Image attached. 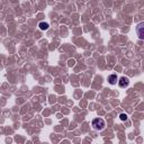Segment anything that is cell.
Returning <instances> with one entry per match:
<instances>
[{"mask_svg": "<svg viewBox=\"0 0 144 144\" xmlns=\"http://www.w3.org/2000/svg\"><path fill=\"white\" fill-rule=\"evenodd\" d=\"M74 63H75V61H74V60H70V61H69V65H70V67H72V65H74Z\"/></svg>", "mask_w": 144, "mask_h": 144, "instance_id": "obj_7", "label": "cell"}, {"mask_svg": "<svg viewBox=\"0 0 144 144\" xmlns=\"http://www.w3.org/2000/svg\"><path fill=\"white\" fill-rule=\"evenodd\" d=\"M119 118H120V120H123V122H124V120H126V119H127V115L123 113V114H120V115H119Z\"/></svg>", "mask_w": 144, "mask_h": 144, "instance_id": "obj_6", "label": "cell"}, {"mask_svg": "<svg viewBox=\"0 0 144 144\" xmlns=\"http://www.w3.org/2000/svg\"><path fill=\"white\" fill-rule=\"evenodd\" d=\"M128 83H130V79H128V78H126V77H122V78L119 79V81H118V85H119L120 88L127 87Z\"/></svg>", "mask_w": 144, "mask_h": 144, "instance_id": "obj_3", "label": "cell"}, {"mask_svg": "<svg viewBox=\"0 0 144 144\" xmlns=\"http://www.w3.org/2000/svg\"><path fill=\"white\" fill-rule=\"evenodd\" d=\"M144 24L143 23H140V24L137 25V27H136V32L138 34V37H140V40H143L144 38Z\"/></svg>", "mask_w": 144, "mask_h": 144, "instance_id": "obj_2", "label": "cell"}, {"mask_svg": "<svg viewBox=\"0 0 144 144\" xmlns=\"http://www.w3.org/2000/svg\"><path fill=\"white\" fill-rule=\"evenodd\" d=\"M108 82L110 83V85H115V83H117V74H110L108 77Z\"/></svg>", "mask_w": 144, "mask_h": 144, "instance_id": "obj_4", "label": "cell"}, {"mask_svg": "<svg viewBox=\"0 0 144 144\" xmlns=\"http://www.w3.org/2000/svg\"><path fill=\"white\" fill-rule=\"evenodd\" d=\"M105 126H106V123L103 118H95L92 120V127L95 128L96 131H101L104 130Z\"/></svg>", "mask_w": 144, "mask_h": 144, "instance_id": "obj_1", "label": "cell"}, {"mask_svg": "<svg viewBox=\"0 0 144 144\" xmlns=\"http://www.w3.org/2000/svg\"><path fill=\"white\" fill-rule=\"evenodd\" d=\"M38 27H40L42 30H46V29H47V28L50 27V25H49V23H45V22H41L40 24H38Z\"/></svg>", "mask_w": 144, "mask_h": 144, "instance_id": "obj_5", "label": "cell"}]
</instances>
